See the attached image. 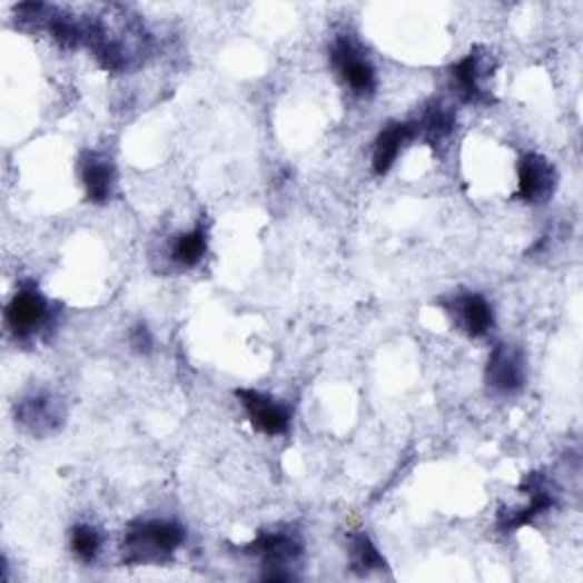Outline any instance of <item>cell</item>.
Instances as JSON below:
<instances>
[{"label": "cell", "mask_w": 583, "mask_h": 583, "mask_svg": "<svg viewBox=\"0 0 583 583\" xmlns=\"http://www.w3.org/2000/svg\"><path fill=\"white\" fill-rule=\"evenodd\" d=\"M130 345H132V349L135 352H139V354H149L151 352V347H154V335H151V330H149V326H135L132 330H130Z\"/></svg>", "instance_id": "ac0fdd59"}, {"label": "cell", "mask_w": 583, "mask_h": 583, "mask_svg": "<svg viewBox=\"0 0 583 583\" xmlns=\"http://www.w3.org/2000/svg\"><path fill=\"white\" fill-rule=\"evenodd\" d=\"M417 137L415 121H393L387 123L376 141H374V151H372V169L376 176H385L395 167L399 160L402 151L406 149V144Z\"/></svg>", "instance_id": "30bf717a"}, {"label": "cell", "mask_w": 583, "mask_h": 583, "mask_svg": "<svg viewBox=\"0 0 583 583\" xmlns=\"http://www.w3.org/2000/svg\"><path fill=\"white\" fill-rule=\"evenodd\" d=\"M247 554L263 559L267 565H276L283 567L287 563H295L304 547L302 541L295 536V533H287V531H265L260 536L245 547Z\"/></svg>", "instance_id": "7c38bea8"}, {"label": "cell", "mask_w": 583, "mask_h": 583, "mask_svg": "<svg viewBox=\"0 0 583 583\" xmlns=\"http://www.w3.org/2000/svg\"><path fill=\"white\" fill-rule=\"evenodd\" d=\"M441 306L454 319V324L470 337L488 335L491 328L495 326L493 306L481 295H474V292L441 299Z\"/></svg>", "instance_id": "5b68a950"}, {"label": "cell", "mask_w": 583, "mask_h": 583, "mask_svg": "<svg viewBox=\"0 0 583 583\" xmlns=\"http://www.w3.org/2000/svg\"><path fill=\"white\" fill-rule=\"evenodd\" d=\"M330 62L337 76L343 78L345 85H349L356 93H372L376 89V69L352 39L339 37L333 43Z\"/></svg>", "instance_id": "3957f363"}, {"label": "cell", "mask_w": 583, "mask_h": 583, "mask_svg": "<svg viewBox=\"0 0 583 583\" xmlns=\"http://www.w3.org/2000/svg\"><path fill=\"white\" fill-rule=\"evenodd\" d=\"M185 543V526L171 520H141L126 528L121 554L128 565L169 561Z\"/></svg>", "instance_id": "6da1fadb"}, {"label": "cell", "mask_w": 583, "mask_h": 583, "mask_svg": "<svg viewBox=\"0 0 583 583\" xmlns=\"http://www.w3.org/2000/svg\"><path fill=\"white\" fill-rule=\"evenodd\" d=\"M78 174H80V182L85 187L89 204L103 206L110 201L117 174L108 156L99 151H85L78 160Z\"/></svg>", "instance_id": "9c48e42d"}, {"label": "cell", "mask_w": 583, "mask_h": 583, "mask_svg": "<svg viewBox=\"0 0 583 583\" xmlns=\"http://www.w3.org/2000/svg\"><path fill=\"white\" fill-rule=\"evenodd\" d=\"M60 417L58 402L48 395H32L17 406V419L32 433L53 431Z\"/></svg>", "instance_id": "4fadbf2b"}, {"label": "cell", "mask_w": 583, "mask_h": 583, "mask_svg": "<svg viewBox=\"0 0 583 583\" xmlns=\"http://www.w3.org/2000/svg\"><path fill=\"white\" fill-rule=\"evenodd\" d=\"M69 545H71V552L85 561V563H91L96 556L101 554V547H103V536L101 531L91 526V524H76L71 528V536H69Z\"/></svg>", "instance_id": "e0dca14e"}, {"label": "cell", "mask_w": 583, "mask_h": 583, "mask_svg": "<svg viewBox=\"0 0 583 583\" xmlns=\"http://www.w3.org/2000/svg\"><path fill=\"white\" fill-rule=\"evenodd\" d=\"M206 251H208V235L201 226L176 235L169 245V258L180 269L197 267L204 260Z\"/></svg>", "instance_id": "5bb4252c"}, {"label": "cell", "mask_w": 583, "mask_h": 583, "mask_svg": "<svg viewBox=\"0 0 583 583\" xmlns=\"http://www.w3.org/2000/svg\"><path fill=\"white\" fill-rule=\"evenodd\" d=\"M526 363L515 345H497L485 365V383L497 395H515L524 387Z\"/></svg>", "instance_id": "277c9868"}, {"label": "cell", "mask_w": 583, "mask_h": 583, "mask_svg": "<svg viewBox=\"0 0 583 583\" xmlns=\"http://www.w3.org/2000/svg\"><path fill=\"white\" fill-rule=\"evenodd\" d=\"M485 76H488V62H485V56H481L478 48H474L470 56H465L449 69L454 93L463 103L472 106L491 103V96L483 85Z\"/></svg>", "instance_id": "ba28073f"}, {"label": "cell", "mask_w": 583, "mask_h": 583, "mask_svg": "<svg viewBox=\"0 0 583 583\" xmlns=\"http://www.w3.org/2000/svg\"><path fill=\"white\" fill-rule=\"evenodd\" d=\"M522 488L528 495V504L517 508V511H508L500 515V528L504 531H515L522 528L526 524H531L538 515L547 513L554 506V493L550 491V485L545 481V476L541 474H528L524 478Z\"/></svg>", "instance_id": "8fae6325"}, {"label": "cell", "mask_w": 583, "mask_h": 583, "mask_svg": "<svg viewBox=\"0 0 583 583\" xmlns=\"http://www.w3.org/2000/svg\"><path fill=\"white\" fill-rule=\"evenodd\" d=\"M556 187V171L550 160L536 154H526L517 162V199L524 204H541L552 197Z\"/></svg>", "instance_id": "8992f818"}, {"label": "cell", "mask_w": 583, "mask_h": 583, "mask_svg": "<svg viewBox=\"0 0 583 583\" xmlns=\"http://www.w3.org/2000/svg\"><path fill=\"white\" fill-rule=\"evenodd\" d=\"M241 408L247 411L254 428L265 435H280L289 428L292 413L285 404L276 402L274 397L258 393V391H235Z\"/></svg>", "instance_id": "52a82bcc"}, {"label": "cell", "mask_w": 583, "mask_h": 583, "mask_svg": "<svg viewBox=\"0 0 583 583\" xmlns=\"http://www.w3.org/2000/svg\"><path fill=\"white\" fill-rule=\"evenodd\" d=\"M349 559H352V567L358 574H372L376 570H385V559L381 556L378 547L369 541L367 533H356V536H352Z\"/></svg>", "instance_id": "2e32d148"}, {"label": "cell", "mask_w": 583, "mask_h": 583, "mask_svg": "<svg viewBox=\"0 0 583 583\" xmlns=\"http://www.w3.org/2000/svg\"><path fill=\"white\" fill-rule=\"evenodd\" d=\"M51 322H53V308L41 295L39 287L32 283L21 285L6 308L8 330L17 339H21V343L37 337L41 330L51 326Z\"/></svg>", "instance_id": "7a4b0ae2"}, {"label": "cell", "mask_w": 583, "mask_h": 583, "mask_svg": "<svg viewBox=\"0 0 583 583\" xmlns=\"http://www.w3.org/2000/svg\"><path fill=\"white\" fill-rule=\"evenodd\" d=\"M456 126V117H454V110H449L447 106L443 103H431L424 108L419 121H415V128H417V135H424L428 141L437 144L443 141L445 137L452 135Z\"/></svg>", "instance_id": "9a60e30c"}]
</instances>
